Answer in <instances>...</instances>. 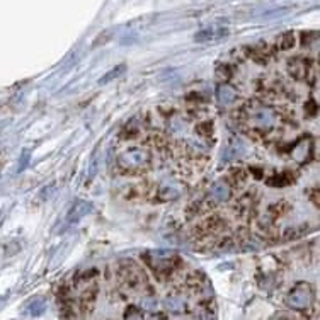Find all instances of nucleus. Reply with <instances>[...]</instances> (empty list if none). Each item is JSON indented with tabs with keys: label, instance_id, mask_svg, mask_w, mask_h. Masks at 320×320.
I'll use <instances>...</instances> for the list:
<instances>
[{
	"label": "nucleus",
	"instance_id": "1",
	"mask_svg": "<svg viewBox=\"0 0 320 320\" xmlns=\"http://www.w3.org/2000/svg\"><path fill=\"white\" fill-rule=\"evenodd\" d=\"M118 277H119V283L131 291L141 290L146 284V276L141 273V269L135 262H126L125 266H119Z\"/></svg>",
	"mask_w": 320,
	"mask_h": 320
},
{
	"label": "nucleus",
	"instance_id": "2",
	"mask_svg": "<svg viewBox=\"0 0 320 320\" xmlns=\"http://www.w3.org/2000/svg\"><path fill=\"white\" fill-rule=\"evenodd\" d=\"M288 68H290V73L295 79H307L308 75H310V61H305V60H290V65H288Z\"/></svg>",
	"mask_w": 320,
	"mask_h": 320
},
{
	"label": "nucleus",
	"instance_id": "3",
	"mask_svg": "<svg viewBox=\"0 0 320 320\" xmlns=\"http://www.w3.org/2000/svg\"><path fill=\"white\" fill-rule=\"evenodd\" d=\"M295 43H296L295 34L286 33L283 36H279V40H277V49H291L295 46Z\"/></svg>",
	"mask_w": 320,
	"mask_h": 320
},
{
	"label": "nucleus",
	"instance_id": "4",
	"mask_svg": "<svg viewBox=\"0 0 320 320\" xmlns=\"http://www.w3.org/2000/svg\"><path fill=\"white\" fill-rule=\"evenodd\" d=\"M293 181V177L288 174V172H284L283 176H276L273 177V179H269V184H273L274 187H283L284 184H290Z\"/></svg>",
	"mask_w": 320,
	"mask_h": 320
},
{
	"label": "nucleus",
	"instance_id": "5",
	"mask_svg": "<svg viewBox=\"0 0 320 320\" xmlns=\"http://www.w3.org/2000/svg\"><path fill=\"white\" fill-rule=\"evenodd\" d=\"M308 194H312V203L319 206V187H314L312 191H308Z\"/></svg>",
	"mask_w": 320,
	"mask_h": 320
}]
</instances>
